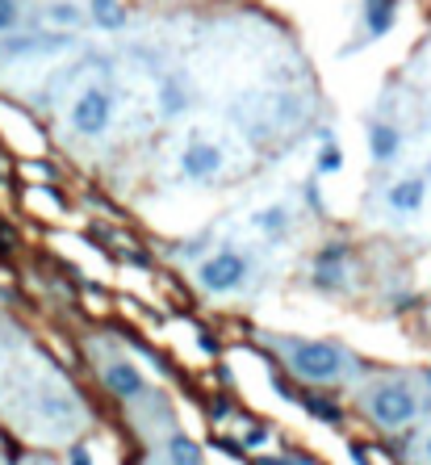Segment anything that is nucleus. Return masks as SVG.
<instances>
[{"label": "nucleus", "instance_id": "1", "mask_svg": "<svg viewBox=\"0 0 431 465\" xmlns=\"http://www.w3.org/2000/svg\"><path fill=\"white\" fill-rule=\"evenodd\" d=\"M356 386V407L360 416L369 419L373 428L398 432L415 428L423 419V386H419V373L415 369H364V378L352 381Z\"/></svg>", "mask_w": 431, "mask_h": 465}, {"label": "nucleus", "instance_id": "2", "mask_svg": "<svg viewBox=\"0 0 431 465\" xmlns=\"http://www.w3.org/2000/svg\"><path fill=\"white\" fill-rule=\"evenodd\" d=\"M268 348L276 353V361L293 373L298 381H310V386H336V381H356L364 373V361H360L352 348L336 340H310V335H273L264 331L260 335Z\"/></svg>", "mask_w": 431, "mask_h": 465}, {"label": "nucleus", "instance_id": "3", "mask_svg": "<svg viewBox=\"0 0 431 465\" xmlns=\"http://www.w3.org/2000/svg\"><path fill=\"white\" fill-rule=\"evenodd\" d=\"M252 282V256L243 247H214L197 264V285L205 294H235Z\"/></svg>", "mask_w": 431, "mask_h": 465}, {"label": "nucleus", "instance_id": "4", "mask_svg": "<svg viewBox=\"0 0 431 465\" xmlns=\"http://www.w3.org/2000/svg\"><path fill=\"white\" fill-rule=\"evenodd\" d=\"M67 122H72V130L80 139H101L109 126H113V88H109L105 80H88L72 97Z\"/></svg>", "mask_w": 431, "mask_h": 465}, {"label": "nucleus", "instance_id": "5", "mask_svg": "<svg viewBox=\"0 0 431 465\" xmlns=\"http://www.w3.org/2000/svg\"><path fill=\"white\" fill-rule=\"evenodd\" d=\"M101 381L109 386V394H118L121 403H139V398L151 394V386H147V378H143V369L134 365V361H126V356L105 361V365H101Z\"/></svg>", "mask_w": 431, "mask_h": 465}, {"label": "nucleus", "instance_id": "6", "mask_svg": "<svg viewBox=\"0 0 431 465\" xmlns=\"http://www.w3.org/2000/svg\"><path fill=\"white\" fill-rule=\"evenodd\" d=\"M222 164H227V159H222V148H214V143H189V148L180 151V172L197 184L222 176Z\"/></svg>", "mask_w": 431, "mask_h": 465}, {"label": "nucleus", "instance_id": "7", "mask_svg": "<svg viewBox=\"0 0 431 465\" xmlns=\"http://www.w3.org/2000/svg\"><path fill=\"white\" fill-rule=\"evenodd\" d=\"M385 201H390V210H398V214H419L423 201H427V181H423V176H407V181L390 184Z\"/></svg>", "mask_w": 431, "mask_h": 465}, {"label": "nucleus", "instance_id": "8", "mask_svg": "<svg viewBox=\"0 0 431 465\" xmlns=\"http://www.w3.org/2000/svg\"><path fill=\"white\" fill-rule=\"evenodd\" d=\"M88 22L96 25V30H105V34H118V30H126V4L121 0H88Z\"/></svg>", "mask_w": 431, "mask_h": 465}, {"label": "nucleus", "instance_id": "9", "mask_svg": "<svg viewBox=\"0 0 431 465\" xmlns=\"http://www.w3.org/2000/svg\"><path fill=\"white\" fill-rule=\"evenodd\" d=\"M42 17H47V25H55V30H80V25L88 22L85 4H76V0H50L47 9H42Z\"/></svg>", "mask_w": 431, "mask_h": 465}, {"label": "nucleus", "instance_id": "10", "mask_svg": "<svg viewBox=\"0 0 431 465\" xmlns=\"http://www.w3.org/2000/svg\"><path fill=\"white\" fill-rule=\"evenodd\" d=\"M289 222H293V214H289L285 201H276V206H264L252 214V231L268 235V239H276V235H285L289 231Z\"/></svg>", "mask_w": 431, "mask_h": 465}, {"label": "nucleus", "instance_id": "11", "mask_svg": "<svg viewBox=\"0 0 431 465\" xmlns=\"http://www.w3.org/2000/svg\"><path fill=\"white\" fill-rule=\"evenodd\" d=\"M164 465H205L197 441H189L184 432H172L168 444H164Z\"/></svg>", "mask_w": 431, "mask_h": 465}, {"label": "nucleus", "instance_id": "12", "mask_svg": "<svg viewBox=\"0 0 431 465\" xmlns=\"http://www.w3.org/2000/svg\"><path fill=\"white\" fill-rule=\"evenodd\" d=\"M369 148H373V164H385V159L398 156V130L385 122H373L369 130Z\"/></svg>", "mask_w": 431, "mask_h": 465}, {"label": "nucleus", "instance_id": "13", "mask_svg": "<svg viewBox=\"0 0 431 465\" xmlns=\"http://www.w3.org/2000/svg\"><path fill=\"white\" fill-rule=\"evenodd\" d=\"M364 22H369V34H385L394 25V0H364Z\"/></svg>", "mask_w": 431, "mask_h": 465}, {"label": "nucleus", "instance_id": "14", "mask_svg": "<svg viewBox=\"0 0 431 465\" xmlns=\"http://www.w3.org/2000/svg\"><path fill=\"white\" fill-rule=\"evenodd\" d=\"M184 105H189V97L180 93L176 80H164V85H159V110H164V113L172 118V113H180Z\"/></svg>", "mask_w": 431, "mask_h": 465}, {"label": "nucleus", "instance_id": "15", "mask_svg": "<svg viewBox=\"0 0 431 465\" xmlns=\"http://www.w3.org/2000/svg\"><path fill=\"white\" fill-rule=\"evenodd\" d=\"M22 22V4L17 0H0V34H13Z\"/></svg>", "mask_w": 431, "mask_h": 465}, {"label": "nucleus", "instance_id": "16", "mask_svg": "<svg viewBox=\"0 0 431 465\" xmlns=\"http://www.w3.org/2000/svg\"><path fill=\"white\" fill-rule=\"evenodd\" d=\"M339 164H344L339 148H336V143H327V148L319 151V172H339Z\"/></svg>", "mask_w": 431, "mask_h": 465}, {"label": "nucleus", "instance_id": "17", "mask_svg": "<svg viewBox=\"0 0 431 465\" xmlns=\"http://www.w3.org/2000/svg\"><path fill=\"white\" fill-rule=\"evenodd\" d=\"M410 453H415V461H410V465H431V428L423 432V436H419V444H415Z\"/></svg>", "mask_w": 431, "mask_h": 465}, {"label": "nucleus", "instance_id": "18", "mask_svg": "<svg viewBox=\"0 0 431 465\" xmlns=\"http://www.w3.org/2000/svg\"><path fill=\"white\" fill-rule=\"evenodd\" d=\"M415 373H419V386H423V394H431V365L415 369Z\"/></svg>", "mask_w": 431, "mask_h": 465}, {"label": "nucleus", "instance_id": "19", "mask_svg": "<svg viewBox=\"0 0 431 465\" xmlns=\"http://www.w3.org/2000/svg\"><path fill=\"white\" fill-rule=\"evenodd\" d=\"M72 465H93V457H85L80 449H76V453H72Z\"/></svg>", "mask_w": 431, "mask_h": 465}]
</instances>
